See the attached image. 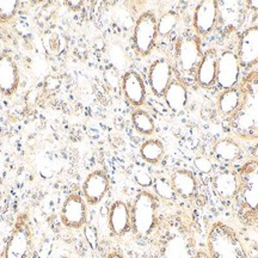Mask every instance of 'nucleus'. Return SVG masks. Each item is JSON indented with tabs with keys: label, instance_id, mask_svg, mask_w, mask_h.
Here are the masks:
<instances>
[{
	"label": "nucleus",
	"instance_id": "obj_28",
	"mask_svg": "<svg viewBox=\"0 0 258 258\" xmlns=\"http://www.w3.org/2000/svg\"><path fill=\"white\" fill-rule=\"evenodd\" d=\"M153 189L154 192L159 196L160 199L165 200V201H172L176 199V191L173 189L172 184L170 180H167L164 177H157L153 179Z\"/></svg>",
	"mask_w": 258,
	"mask_h": 258
},
{
	"label": "nucleus",
	"instance_id": "obj_39",
	"mask_svg": "<svg viewBox=\"0 0 258 258\" xmlns=\"http://www.w3.org/2000/svg\"><path fill=\"white\" fill-rule=\"evenodd\" d=\"M61 258H69V257H61Z\"/></svg>",
	"mask_w": 258,
	"mask_h": 258
},
{
	"label": "nucleus",
	"instance_id": "obj_4",
	"mask_svg": "<svg viewBox=\"0 0 258 258\" xmlns=\"http://www.w3.org/2000/svg\"><path fill=\"white\" fill-rule=\"evenodd\" d=\"M158 200L153 194L143 190L135 196L131 211L132 231L138 237H146L157 222Z\"/></svg>",
	"mask_w": 258,
	"mask_h": 258
},
{
	"label": "nucleus",
	"instance_id": "obj_16",
	"mask_svg": "<svg viewBox=\"0 0 258 258\" xmlns=\"http://www.w3.org/2000/svg\"><path fill=\"white\" fill-rule=\"evenodd\" d=\"M244 19V5L239 2H218V22L227 31H234Z\"/></svg>",
	"mask_w": 258,
	"mask_h": 258
},
{
	"label": "nucleus",
	"instance_id": "obj_26",
	"mask_svg": "<svg viewBox=\"0 0 258 258\" xmlns=\"http://www.w3.org/2000/svg\"><path fill=\"white\" fill-rule=\"evenodd\" d=\"M132 123L138 133L143 135H151L156 131V124H154L152 116L143 109H137L132 112Z\"/></svg>",
	"mask_w": 258,
	"mask_h": 258
},
{
	"label": "nucleus",
	"instance_id": "obj_37",
	"mask_svg": "<svg viewBox=\"0 0 258 258\" xmlns=\"http://www.w3.org/2000/svg\"><path fill=\"white\" fill-rule=\"evenodd\" d=\"M106 258H124V257L118 252H111V253L108 254V257H106Z\"/></svg>",
	"mask_w": 258,
	"mask_h": 258
},
{
	"label": "nucleus",
	"instance_id": "obj_13",
	"mask_svg": "<svg viewBox=\"0 0 258 258\" xmlns=\"http://www.w3.org/2000/svg\"><path fill=\"white\" fill-rule=\"evenodd\" d=\"M218 23V2H201L194 12V29L200 36H206Z\"/></svg>",
	"mask_w": 258,
	"mask_h": 258
},
{
	"label": "nucleus",
	"instance_id": "obj_11",
	"mask_svg": "<svg viewBox=\"0 0 258 258\" xmlns=\"http://www.w3.org/2000/svg\"><path fill=\"white\" fill-rule=\"evenodd\" d=\"M237 56L244 69H249L258 62V27H250L241 32Z\"/></svg>",
	"mask_w": 258,
	"mask_h": 258
},
{
	"label": "nucleus",
	"instance_id": "obj_6",
	"mask_svg": "<svg viewBox=\"0 0 258 258\" xmlns=\"http://www.w3.org/2000/svg\"><path fill=\"white\" fill-rule=\"evenodd\" d=\"M157 21L152 11L139 16L133 31V46L139 55L147 56L152 51L158 36Z\"/></svg>",
	"mask_w": 258,
	"mask_h": 258
},
{
	"label": "nucleus",
	"instance_id": "obj_32",
	"mask_svg": "<svg viewBox=\"0 0 258 258\" xmlns=\"http://www.w3.org/2000/svg\"><path fill=\"white\" fill-rule=\"evenodd\" d=\"M194 164H195V167L201 173H206V175H208V173H211L213 171L212 160L206 156L196 157L195 160H194Z\"/></svg>",
	"mask_w": 258,
	"mask_h": 258
},
{
	"label": "nucleus",
	"instance_id": "obj_35",
	"mask_svg": "<svg viewBox=\"0 0 258 258\" xmlns=\"http://www.w3.org/2000/svg\"><path fill=\"white\" fill-rule=\"evenodd\" d=\"M67 5L71 6V8L74 10V9H78L79 6H82L83 3L82 2H69L67 3Z\"/></svg>",
	"mask_w": 258,
	"mask_h": 258
},
{
	"label": "nucleus",
	"instance_id": "obj_10",
	"mask_svg": "<svg viewBox=\"0 0 258 258\" xmlns=\"http://www.w3.org/2000/svg\"><path fill=\"white\" fill-rule=\"evenodd\" d=\"M109 177L103 170H95L86 176L83 183L84 200L90 206L99 205L109 190Z\"/></svg>",
	"mask_w": 258,
	"mask_h": 258
},
{
	"label": "nucleus",
	"instance_id": "obj_12",
	"mask_svg": "<svg viewBox=\"0 0 258 258\" xmlns=\"http://www.w3.org/2000/svg\"><path fill=\"white\" fill-rule=\"evenodd\" d=\"M172 82V66L165 57L153 61L148 70V84L157 97H163Z\"/></svg>",
	"mask_w": 258,
	"mask_h": 258
},
{
	"label": "nucleus",
	"instance_id": "obj_36",
	"mask_svg": "<svg viewBox=\"0 0 258 258\" xmlns=\"http://www.w3.org/2000/svg\"><path fill=\"white\" fill-rule=\"evenodd\" d=\"M194 258H211V257H209L208 253L203 252V251H199V252H196L195 257Z\"/></svg>",
	"mask_w": 258,
	"mask_h": 258
},
{
	"label": "nucleus",
	"instance_id": "obj_8",
	"mask_svg": "<svg viewBox=\"0 0 258 258\" xmlns=\"http://www.w3.org/2000/svg\"><path fill=\"white\" fill-rule=\"evenodd\" d=\"M61 222L69 228L78 230L86 225L88 212L85 200L80 194L72 192L64 200L60 209Z\"/></svg>",
	"mask_w": 258,
	"mask_h": 258
},
{
	"label": "nucleus",
	"instance_id": "obj_24",
	"mask_svg": "<svg viewBox=\"0 0 258 258\" xmlns=\"http://www.w3.org/2000/svg\"><path fill=\"white\" fill-rule=\"evenodd\" d=\"M241 92L240 89L233 88L230 90H225L224 92L219 96L218 108L221 115L231 116L238 110L240 105Z\"/></svg>",
	"mask_w": 258,
	"mask_h": 258
},
{
	"label": "nucleus",
	"instance_id": "obj_7",
	"mask_svg": "<svg viewBox=\"0 0 258 258\" xmlns=\"http://www.w3.org/2000/svg\"><path fill=\"white\" fill-rule=\"evenodd\" d=\"M31 250V228L25 214L21 215L6 243L4 258H28Z\"/></svg>",
	"mask_w": 258,
	"mask_h": 258
},
{
	"label": "nucleus",
	"instance_id": "obj_19",
	"mask_svg": "<svg viewBox=\"0 0 258 258\" xmlns=\"http://www.w3.org/2000/svg\"><path fill=\"white\" fill-rule=\"evenodd\" d=\"M212 186L221 200H234L238 190V173L233 170H225L212 177Z\"/></svg>",
	"mask_w": 258,
	"mask_h": 258
},
{
	"label": "nucleus",
	"instance_id": "obj_33",
	"mask_svg": "<svg viewBox=\"0 0 258 258\" xmlns=\"http://www.w3.org/2000/svg\"><path fill=\"white\" fill-rule=\"evenodd\" d=\"M134 179L143 188H148V186L153 185V178L147 172H141V171L140 172H137L134 176Z\"/></svg>",
	"mask_w": 258,
	"mask_h": 258
},
{
	"label": "nucleus",
	"instance_id": "obj_23",
	"mask_svg": "<svg viewBox=\"0 0 258 258\" xmlns=\"http://www.w3.org/2000/svg\"><path fill=\"white\" fill-rule=\"evenodd\" d=\"M171 184L177 195L184 199H190L196 192V179L191 172L186 170H177L171 175Z\"/></svg>",
	"mask_w": 258,
	"mask_h": 258
},
{
	"label": "nucleus",
	"instance_id": "obj_3",
	"mask_svg": "<svg viewBox=\"0 0 258 258\" xmlns=\"http://www.w3.org/2000/svg\"><path fill=\"white\" fill-rule=\"evenodd\" d=\"M207 246L211 258H247L238 234L225 222L217 221L212 225Z\"/></svg>",
	"mask_w": 258,
	"mask_h": 258
},
{
	"label": "nucleus",
	"instance_id": "obj_20",
	"mask_svg": "<svg viewBox=\"0 0 258 258\" xmlns=\"http://www.w3.org/2000/svg\"><path fill=\"white\" fill-rule=\"evenodd\" d=\"M192 245L185 235L175 234L166 241L161 258H194Z\"/></svg>",
	"mask_w": 258,
	"mask_h": 258
},
{
	"label": "nucleus",
	"instance_id": "obj_29",
	"mask_svg": "<svg viewBox=\"0 0 258 258\" xmlns=\"http://www.w3.org/2000/svg\"><path fill=\"white\" fill-rule=\"evenodd\" d=\"M18 2L9 0V2H0V23H9L15 18L18 11Z\"/></svg>",
	"mask_w": 258,
	"mask_h": 258
},
{
	"label": "nucleus",
	"instance_id": "obj_22",
	"mask_svg": "<svg viewBox=\"0 0 258 258\" xmlns=\"http://www.w3.org/2000/svg\"><path fill=\"white\" fill-rule=\"evenodd\" d=\"M163 97L166 105L175 112L182 111L188 103V91L179 80H172Z\"/></svg>",
	"mask_w": 258,
	"mask_h": 258
},
{
	"label": "nucleus",
	"instance_id": "obj_18",
	"mask_svg": "<svg viewBox=\"0 0 258 258\" xmlns=\"http://www.w3.org/2000/svg\"><path fill=\"white\" fill-rule=\"evenodd\" d=\"M108 224L111 233L116 237L124 235L132 227L131 211L123 201H116L109 209Z\"/></svg>",
	"mask_w": 258,
	"mask_h": 258
},
{
	"label": "nucleus",
	"instance_id": "obj_5",
	"mask_svg": "<svg viewBox=\"0 0 258 258\" xmlns=\"http://www.w3.org/2000/svg\"><path fill=\"white\" fill-rule=\"evenodd\" d=\"M202 55L201 41L198 36L188 35L177 41L175 50L176 67L183 76L196 73Z\"/></svg>",
	"mask_w": 258,
	"mask_h": 258
},
{
	"label": "nucleus",
	"instance_id": "obj_17",
	"mask_svg": "<svg viewBox=\"0 0 258 258\" xmlns=\"http://www.w3.org/2000/svg\"><path fill=\"white\" fill-rule=\"evenodd\" d=\"M218 57V53L214 48L205 51L202 55V60L196 71V80L202 88L208 89L217 83Z\"/></svg>",
	"mask_w": 258,
	"mask_h": 258
},
{
	"label": "nucleus",
	"instance_id": "obj_38",
	"mask_svg": "<svg viewBox=\"0 0 258 258\" xmlns=\"http://www.w3.org/2000/svg\"><path fill=\"white\" fill-rule=\"evenodd\" d=\"M252 154H253V158H254V159H257V160H258V144L256 145V146L253 147V150H252Z\"/></svg>",
	"mask_w": 258,
	"mask_h": 258
},
{
	"label": "nucleus",
	"instance_id": "obj_2",
	"mask_svg": "<svg viewBox=\"0 0 258 258\" xmlns=\"http://www.w3.org/2000/svg\"><path fill=\"white\" fill-rule=\"evenodd\" d=\"M238 110L230 117L232 132L243 139L258 138V72L251 73L241 84Z\"/></svg>",
	"mask_w": 258,
	"mask_h": 258
},
{
	"label": "nucleus",
	"instance_id": "obj_21",
	"mask_svg": "<svg viewBox=\"0 0 258 258\" xmlns=\"http://www.w3.org/2000/svg\"><path fill=\"white\" fill-rule=\"evenodd\" d=\"M241 153H243V150H241L240 145L230 138L221 139L213 147V157L219 163L225 164V165H228V164L234 163L235 160L239 159Z\"/></svg>",
	"mask_w": 258,
	"mask_h": 258
},
{
	"label": "nucleus",
	"instance_id": "obj_34",
	"mask_svg": "<svg viewBox=\"0 0 258 258\" xmlns=\"http://www.w3.org/2000/svg\"><path fill=\"white\" fill-rule=\"evenodd\" d=\"M247 8L251 10H254V11H258V0H250V2H246Z\"/></svg>",
	"mask_w": 258,
	"mask_h": 258
},
{
	"label": "nucleus",
	"instance_id": "obj_27",
	"mask_svg": "<svg viewBox=\"0 0 258 258\" xmlns=\"http://www.w3.org/2000/svg\"><path fill=\"white\" fill-rule=\"evenodd\" d=\"M178 19V14L175 11H167L164 15H161L160 18L157 21L158 35L161 37L169 36L177 27Z\"/></svg>",
	"mask_w": 258,
	"mask_h": 258
},
{
	"label": "nucleus",
	"instance_id": "obj_1",
	"mask_svg": "<svg viewBox=\"0 0 258 258\" xmlns=\"http://www.w3.org/2000/svg\"><path fill=\"white\" fill-rule=\"evenodd\" d=\"M237 173L235 214L243 224L258 226V160L245 161Z\"/></svg>",
	"mask_w": 258,
	"mask_h": 258
},
{
	"label": "nucleus",
	"instance_id": "obj_31",
	"mask_svg": "<svg viewBox=\"0 0 258 258\" xmlns=\"http://www.w3.org/2000/svg\"><path fill=\"white\" fill-rule=\"evenodd\" d=\"M84 237L92 250H96L98 247V233H97L95 226L86 222V225L84 226Z\"/></svg>",
	"mask_w": 258,
	"mask_h": 258
},
{
	"label": "nucleus",
	"instance_id": "obj_14",
	"mask_svg": "<svg viewBox=\"0 0 258 258\" xmlns=\"http://www.w3.org/2000/svg\"><path fill=\"white\" fill-rule=\"evenodd\" d=\"M121 88L125 99L134 106H141L146 99L144 79L135 71H127L121 78Z\"/></svg>",
	"mask_w": 258,
	"mask_h": 258
},
{
	"label": "nucleus",
	"instance_id": "obj_9",
	"mask_svg": "<svg viewBox=\"0 0 258 258\" xmlns=\"http://www.w3.org/2000/svg\"><path fill=\"white\" fill-rule=\"evenodd\" d=\"M240 64L237 53L232 50H225L218 57L217 84L221 90L233 89L239 82Z\"/></svg>",
	"mask_w": 258,
	"mask_h": 258
},
{
	"label": "nucleus",
	"instance_id": "obj_15",
	"mask_svg": "<svg viewBox=\"0 0 258 258\" xmlns=\"http://www.w3.org/2000/svg\"><path fill=\"white\" fill-rule=\"evenodd\" d=\"M19 86V70L14 57L9 54L0 55V93L11 96Z\"/></svg>",
	"mask_w": 258,
	"mask_h": 258
},
{
	"label": "nucleus",
	"instance_id": "obj_30",
	"mask_svg": "<svg viewBox=\"0 0 258 258\" xmlns=\"http://www.w3.org/2000/svg\"><path fill=\"white\" fill-rule=\"evenodd\" d=\"M110 59L111 62L117 70H122L127 66V56L122 48L117 46H112L110 49Z\"/></svg>",
	"mask_w": 258,
	"mask_h": 258
},
{
	"label": "nucleus",
	"instance_id": "obj_25",
	"mask_svg": "<svg viewBox=\"0 0 258 258\" xmlns=\"http://www.w3.org/2000/svg\"><path fill=\"white\" fill-rule=\"evenodd\" d=\"M165 154V147L163 143L158 139H150L146 140L140 147V156L148 164L157 165L163 160Z\"/></svg>",
	"mask_w": 258,
	"mask_h": 258
}]
</instances>
